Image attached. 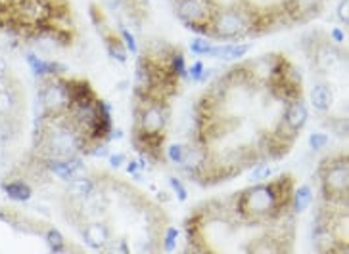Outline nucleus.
Instances as JSON below:
<instances>
[{
  "label": "nucleus",
  "instance_id": "obj_11",
  "mask_svg": "<svg viewBox=\"0 0 349 254\" xmlns=\"http://www.w3.org/2000/svg\"><path fill=\"white\" fill-rule=\"evenodd\" d=\"M69 190H71V193H73V195H79V197H88L90 193H94V186H92V182L88 180V178H75V180H71Z\"/></svg>",
  "mask_w": 349,
  "mask_h": 254
},
{
  "label": "nucleus",
  "instance_id": "obj_2",
  "mask_svg": "<svg viewBox=\"0 0 349 254\" xmlns=\"http://www.w3.org/2000/svg\"><path fill=\"white\" fill-rule=\"evenodd\" d=\"M174 8H177V16L181 18L183 23L209 22L208 12L202 8V4L198 0H177L174 2Z\"/></svg>",
  "mask_w": 349,
  "mask_h": 254
},
{
  "label": "nucleus",
  "instance_id": "obj_23",
  "mask_svg": "<svg viewBox=\"0 0 349 254\" xmlns=\"http://www.w3.org/2000/svg\"><path fill=\"white\" fill-rule=\"evenodd\" d=\"M347 8H349V0H341L338 14H339V20H341V23H343V25H347V23H349V12H347Z\"/></svg>",
  "mask_w": 349,
  "mask_h": 254
},
{
  "label": "nucleus",
  "instance_id": "obj_25",
  "mask_svg": "<svg viewBox=\"0 0 349 254\" xmlns=\"http://www.w3.org/2000/svg\"><path fill=\"white\" fill-rule=\"evenodd\" d=\"M125 160H127V157H125L123 153H115V155H111V153H109V164H111L113 168H119Z\"/></svg>",
  "mask_w": 349,
  "mask_h": 254
},
{
  "label": "nucleus",
  "instance_id": "obj_15",
  "mask_svg": "<svg viewBox=\"0 0 349 254\" xmlns=\"http://www.w3.org/2000/svg\"><path fill=\"white\" fill-rule=\"evenodd\" d=\"M211 48H213V44L206 40V38H194L192 42H190V50L196 54V56H206V54L211 52Z\"/></svg>",
  "mask_w": 349,
  "mask_h": 254
},
{
  "label": "nucleus",
  "instance_id": "obj_17",
  "mask_svg": "<svg viewBox=\"0 0 349 254\" xmlns=\"http://www.w3.org/2000/svg\"><path fill=\"white\" fill-rule=\"evenodd\" d=\"M271 166L267 164V162H261V164H257L255 166V170L251 172V182H261L265 180V178H269L271 176Z\"/></svg>",
  "mask_w": 349,
  "mask_h": 254
},
{
  "label": "nucleus",
  "instance_id": "obj_26",
  "mask_svg": "<svg viewBox=\"0 0 349 254\" xmlns=\"http://www.w3.org/2000/svg\"><path fill=\"white\" fill-rule=\"evenodd\" d=\"M332 38H334L336 42H343L345 36H343V32L339 31V29H334V31H332Z\"/></svg>",
  "mask_w": 349,
  "mask_h": 254
},
{
  "label": "nucleus",
  "instance_id": "obj_21",
  "mask_svg": "<svg viewBox=\"0 0 349 254\" xmlns=\"http://www.w3.org/2000/svg\"><path fill=\"white\" fill-rule=\"evenodd\" d=\"M204 69H206L204 64H202V62H196V64L188 69V76H190L194 82H200V76H202V73H204Z\"/></svg>",
  "mask_w": 349,
  "mask_h": 254
},
{
  "label": "nucleus",
  "instance_id": "obj_27",
  "mask_svg": "<svg viewBox=\"0 0 349 254\" xmlns=\"http://www.w3.org/2000/svg\"><path fill=\"white\" fill-rule=\"evenodd\" d=\"M0 220H2V222H8V214H6L4 208H0Z\"/></svg>",
  "mask_w": 349,
  "mask_h": 254
},
{
  "label": "nucleus",
  "instance_id": "obj_16",
  "mask_svg": "<svg viewBox=\"0 0 349 254\" xmlns=\"http://www.w3.org/2000/svg\"><path fill=\"white\" fill-rule=\"evenodd\" d=\"M326 144H328V136L324 134V132H313V134L309 136V146H311L313 151L322 149Z\"/></svg>",
  "mask_w": 349,
  "mask_h": 254
},
{
  "label": "nucleus",
  "instance_id": "obj_6",
  "mask_svg": "<svg viewBox=\"0 0 349 254\" xmlns=\"http://www.w3.org/2000/svg\"><path fill=\"white\" fill-rule=\"evenodd\" d=\"M332 102H334V98H332V92H330V88L326 84L313 86V90H311V104H313L316 111L326 113L328 109L332 107Z\"/></svg>",
  "mask_w": 349,
  "mask_h": 254
},
{
  "label": "nucleus",
  "instance_id": "obj_19",
  "mask_svg": "<svg viewBox=\"0 0 349 254\" xmlns=\"http://www.w3.org/2000/svg\"><path fill=\"white\" fill-rule=\"evenodd\" d=\"M183 155H185V146H181V144H173V146H169V149H167V157H169V160H173V162H181Z\"/></svg>",
  "mask_w": 349,
  "mask_h": 254
},
{
  "label": "nucleus",
  "instance_id": "obj_5",
  "mask_svg": "<svg viewBox=\"0 0 349 254\" xmlns=\"http://www.w3.org/2000/svg\"><path fill=\"white\" fill-rule=\"evenodd\" d=\"M250 48L251 44H223V46H213L209 54L221 60H236V58L246 56L250 52Z\"/></svg>",
  "mask_w": 349,
  "mask_h": 254
},
{
  "label": "nucleus",
  "instance_id": "obj_13",
  "mask_svg": "<svg viewBox=\"0 0 349 254\" xmlns=\"http://www.w3.org/2000/svg\"><path fill=\"white\" fill-rule=\"evenodd\" d=\"M27 64L31 65V71H33L37 76L48 74V62H43L37 54H29V56H27Z\"/></svg>",
  "mask_w": 349,
  "mask_h": 254
},
{
  "label": "nucleus",
  "instance_id": "obj_4",
  "mask_svg": "<svg viewBox=\"0 0 349 254\" xmlns=\"http://www.w3.org/2000/svg\"><path fill=\"white\" fill-rule=\"evenodd\" d=\"M165 126V113L159 106H148L140 113V130L146 132H159Z\"/></svg>",
  "mask_w": 349,
  "mask_h": 254
},
{
  "label": "nucleus",
  "instance_id": "obj_12",
  "mask_svg": "<svg viewBox=\"0 0 349 254\" xmlns=\"http://www.w3.org/2000/svg\"><path fill=\"white\" fill-rule=\"evenodd\" d=\"M169 64H171V67H173V71L181 78H186L188 76V69H186V60H185V54H181V52H173V56H171V60H169Z\"/></svg>",
  "mask_w": 349,
  "mask_h": 254
},
{
  "label": "nucleus",
  "instance_id": "obj_9",
  "mask_svg": "<svg viewBox=\"0 0 349 254\" xmlns=\"http://www.w3.org/2000/svg\"><path fill=\"white\" fill-rule=\"evenodd\" d=\"M85 235V239H87V243H90L92 246H100L102 243H106L108 241V230H106V226L104 224H94V226H90V230L88 232L83 233Z\"/></svg>",
  "mask_w": 349,
  "mask_h": 254
},
{
  "label": "nucleus",
  "instance_id": "obj_24",
  "mask_svg": "<svg viewBox=\"0 0 349 254\" xmlns=\"http://www.w3.org/2000/svg\"><path fill=\"white\" fill-rule=\"evenodd\" d=\"M12 107V98L6 92H0V115H4Z\"/></svg>",
  "mask_w": 349,
  "mask_h": 254
},
{
  "label": "nucleus",
  "instance_id": "obj_3",
  "mask_svg": "<svg viewBox=\"0 0 349 254\" xmlns=\"http://www.w3.org/2000/svg\"><path fill=\"white\" fill-rule=\"evenodd\" d=\"M307 118H309V111H307L305 104L301 100H294V102H288L286 111H284L282 120L292 128L294 132H299L301 128L305 126Z\"/></svg>",
  "mask_w": 349,
  "mask_h": 254
},
{
  "label": "nucleus",
  "instance_id": "obj_14",
  "mask_svg": "<svg viewBox=\"0 0 349 254\" xmlns=\"http://www.w3.org/2000/svg\"><path fill=\"white\" fill-rule=\"evenodd\" d=\"M46 241H48L50 248H52L54 252L64 250V235L58 232V230H48V233H46Z\"/></svg>",
  "mask_w": 349,
  "mask_h": 254
},
{
  "label": "nucleus",
  "instance_id": "obj_10",
  "mask_svg": "<svg viewBox=\"0 0 349 254\" xmlns=\"http://www.w3.org/2000/svg\"><path fill=\"white\" fill-rule=\"evenodd\" d=\"M292 202H294L295 212H303L311 202V188L309 186H301L299 190L292 195Z\"/></svg>",
  "mask_w": 349,
  "mask_h": 254
},
{
  "label": "nucleus",
  "instance_id": "obj_20",
  "mask_svg": "<svg viewBox=\"0 0 349 254\" xmlns=\"http://www.w3.org/2000/svg\"><path fill=\"white\" fill-rule=\"evenodd\" d=\"M177 237H179V232H177V228H169L167 233H165V239H163V250H173L174 248V243H177Z\"/></svg>",
  "mask_w": 349,
  "mask_h": 254
},
{
  "label": "nucleus",
  "instance_id": "obj_8",
  "mask_svg": "<svg viewBox=\"0 0 349 254\" xmlns=\"http://www.w3.org/2000/svg\"><path fill=\"white\" fill-rule=\"evenodd\" d=\"M106 50H108L109 56H111L115 62H119V64H125V62L129 60L127 48H125L123 40L115 38V36H106Z\"/></svg>",
  "mask_w": 349,
  "mask_h": 254
},
{
  "label": "nucleus",
  "instance_id": "obj_7",
  "mask_svg": "<svg viewBox=\"0 0 349 254\" xmlns=\"http://www.w3.org/2000/svg\"><path fill=\"white\" fill-rule=\"evenodd\" d=\"M2 188L8 193V197H10V199H16V201H27V199H31V195H33V190L22 180H14V182H10V184H4Z\"/></svg>",
  "mask_w": 349,
  "mask_h": 254
},
{
  "label": "nucleus",
  "instance_id": "obj_22",
  "mask_svg": "<svg viewBox=\"0 0 349 254\" xmlns=\"http://www.w3.org/2000/svg\"><path fill=\"white\" fill-rule=\"evenodd\" d=\"M169 184H171V188H173L174 193H177V197H179L181 201H185L186 197H188V193H186L185 186H183L181 182L177 180V178H171V180H169Z\"/></svg>",
  "mask_w": 349,
  "mask_h": 254
},
{
  "label": "nucleus",
  "instance_id": "obj_1",
  "mask_svg": "<svg viewBox=\"0 0 349 254\" xmlns=\"http://www.w3.org/2000/svg\"><path fill=\"white\" fill-rule=\"evenodd\" d=\"M213 38H238L246 34L248 16L244 10H219L213 20Z\"/></svg>",
  "mask_w": 349,
  "mask_h": 254
},
{
  "label": "nucleus",
  "instance_id": "obj_18",
  "mask_svg": "<svg viewBox=\"0 0 349 254\" xmlns=\"http://www.w3.org/2000/svg\"><path fill=\"white\" fill-rule=\"evenodd\" d=\"M121 38H123V44L127 46V50L131 54H138V46L134 42V36L129 29H121Z\"/></svg>",
  "mask_w": 349,
  "mask_h": 254
}]
</instances>
